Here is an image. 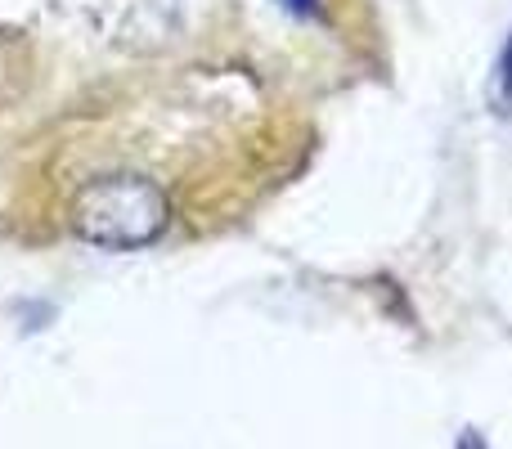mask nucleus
Here are the masks:
<instances>
[{
  "mask_svg": "<svg viewBox=\"0 0 512 449\" xmlns=\"http://www.w3.org/2000/svg\"><path fill=\"white\" fill-rule=\"evenodd\" d=\"M265 108L212 72H149L63 108L14 185L18 225L144 252L221 216L256 180Z\"/></svg>",
  "mask_w": 512,
  "mask_h": 449,
  "instance_id": "nucleus-1",
  "label": "nucleus"
},
{
  "mask_svg": "<svg viewBox=\"0 0 512 449\" xmlns=\"http://www.w3.org/2000/svg\"><path fill=\"white\" fill-rule=\"evenodd\" d=\"M36 63H32V50L18 32H0V117L18 104V99L32 90V77H36Z\"/></svg>",
  "mask_w": 512,
  "mask_h": 449,
  "instance_id": "nucleus-2",
  "label": "nucleus"
}]
</instances>
